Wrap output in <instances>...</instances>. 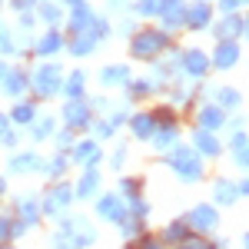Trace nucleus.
<instances>
[{
    "instance_id": "obj_1",
    "label": "nucleus",
    "mask_w": 249,
    "mask_h": 249,
    "mask_svg": "<svg viewBox=\"0 0 249 249\" xmlns=\"http://www.w3.org/2000/svg\"><path fill=\"white\" fill-rule=\"evenodd\" d=\"M173 166H176V173L183 176V179H199V173H203V166H199V160H196V153H190V150H173Z\"/></svg>"
},
{
    "instance_id": "obj_2",
    "label": "nucleus",
    "mask_w": 249,
    "mask_h": 249,
    "mask_svg": "<svg viewBox=\"0 0 249 249\" xmlns=\"http://www.w3.org/2000/svg\"><path fill=\"white\" fill-rule=\"evenodd\" d=\"M34 87H37L43 96H53L60 90V70L57 67H40L37 77H34Z\"/></svg>"
},
{
    "instance_id": "obj_3",
    "label": "nucleus",
    "mask_w": 249,
    "mask_h": 249,
    "mask_svg": "<svg viewBox=\"0 0 249 249\" xmlns=\"http://www.w3.org/2000/svg\"><path fill=\"white\" fill-rule=\"evenodd\" d=\"M160 47H166V37L156 34V30H146V34H140V37L133 40V53H140V57H150Z\"/></svg>"
},
{
    "instance_id": "obj_4",
    "label": "nucleus",
    "mask_w": 249,
    "mask_h": 249,
    "mask_svg": "<svg viewBox=\"0 0 249 249\" xmlns=\"http://www.w3.org/2000/svg\"><path fill=\"white\" fill-rule=\"evenodd\" d=\"M186 223L196 226V230H213V226H216V210H213V206H196V210L186 216Z\"/></svg>"
},
{
    "instance_id": "obj_5",
    "label": "nucleus",
    "mask_w": 249,
    "mask_h": 249,
    "mask_svg": "<svg viewBox=\"0 0 249 249\" xmlns=\"http://www.w3.org/2000/svg\"><path fill=\"white\" fill-rule=\"evenodd\" d=\"M70 199H73V190L60 183L57 190H50V196H47V206H43V210H47V213H60L67 203H70Z\"/></svg>"
},
{
    "instance_id": "obj_6",
    "label": "nucleus",
    "mask_w": 249,
    "mask_h": 249,
    "mask_svg": "<svg viewBox=\"0 0 249 249\" xmlns=\"http://www.w3.org/2000/svg\"><path fill=\"white\" fill-rule=\"evenodd\" d=\"M160 14H163V20H166L170 27H176V23H183V20H186V7H183L179 0H163Z\"/></svg>"
},
{
    "instance_id": "obj_7",
    "label": "nucleus",
    "mask_w": 249,
    "mask_h": 249,
    "mask_svg": "<svg viewBox=\"0 0 249 249\" xmlns=\"http://www.w3.org/2000/svg\"><path fill=\"white\" fill-rule=\"evenodd\" d=\"M183 67H186V73H190V77H203V73H206V67H210V60L203 57L199 50H190V53L183 57Z\"/></svg>"
},
{
    "instance_id": "obj_8",
    "label": "nucleus",
    "mask_w": 249,
    "mask_h": 249,
    "mask_svg": "<svg viewBox=\"0 0 249 249\" xmlns=\"http://www.w3.org/2000/svg\"><path fill=\"white\" fill-rule=\"evenodd\" d=\"M96 210H100V216H107V219H123V216H126V210H123V203H120L116 196H103Z\"/></svg>"
},
{
    "instance_id": "obj_9",
    "label": "nucleus",
    "mask_w": 249,
    "mask_h": 249,
    "mask_svg": "<svg viewBox=\"0 0 249 249\" xmlns=\"http://www.w3.org/2000/svg\"><path fill=\"white\" fill-rule=\"evenodd\" d=\"M236 57H239V47H236V43H219V50H216L213 63H216V67H232Z\"/></svg>"
},
{
    "instance_id": "obj_10",
    "label": "nucleus",
    "mask_w": 249,
    "mask_h": 249,
    "mask_svg": "<svg viewBox=\"0 0 249 249\" xmlns=\"http://www.w3.org/2000/svg\"><path fill=\"white\" fill-rule=\"evenodd\" d=\"M73 160H77V163H87V166H93L96 160H100V150H96V143H80L77 150H73Z\"/></svg>"
},
{
    "instance_id": "obj_11",
    "label": "nucleus",
    "mask_w": 249,
    "mask_h": 249,
    "mask_svg": "<svg viewBox=\"0 0 249 249\" xmlns=\"http://www.w3.org/2000/svg\"><path fill=\"white\" fill-rule=\"evenodd\" d=\"M67 123H70V126H83V123H87V107L77 103V100H70V103H67Z\"/></svg>"
},
{
    "instance_id": "obj_12",
    "label": "nucleus",
    "mask_w": 249,
    "mask_h": 249,
    "mask_svg": "<svg viewBox=\"0 0 249 249\" xmlns=\"http://www.w3.org/2000/svg\"><path fill=\"white\" fill-rule=\"evenodd\" d=\"M186 20H190V27H206V20H210V10L203 7V3H196L186 10Z\"/></svg>"
},
{
    "instance_id": "obj_13",
    "label": "nucleus",
    "mask_w": 249,
    "mask_h": 249,
    "mask_svg": "<svg viewBox=\"0 0 249 249\" xmlns=\"http://www.w3.org/2000/svg\"><path fill=\"white\" fill-rule=\"evenodd\" d=\"M153 116H146V113H140V116H133V133L136 136H153Z\"/></svg>"
},
{
    "instance_id": "obj_14",
    "label": "nucleus",
    "mask_w": 249,
    "mask_h": 249,
    "mask_svg": "<svg viewBox=\"0 0 249 249\" xmlns=\"http://www.w3.org/2000/svg\"><path fill=\"white\" fill-rule=\"evenodd\" d=\"M90 20H93V14H90V7H83V3H80L77 10H73V20H70V23H73V30H87V27H90Z\"/></svg>"
},
{
    "instance_id": "obj_15",
    "label": "nucleus",
    "mask_w": 249,
    "mask_h": 249,
    "mask_svg": "<svg viewBox=\"0 0 249 249\" xmlns=\"http://www.w3.org/2000/svg\"><path fill=\"white\" fill-rule=\"evenodd\" d=\"M96 183H100V176H96V173H87V176L80 179V186H77V196L80 199H83V196H93Z\"/></svg>"
},
{
    "instance_id": "obj_16",
    "label": "nucleus",
    "mask_w": 249,
    "mask_h": 249,
    "mask_svg": "<svg viewBox=\"0 0 249 249\" xmlns=\"http://www.w3.org/2000/svg\"><path fill=\"white\" fill-rule=\"evenodd\" d=\"M236 186H232V183H216V203H223V206H226V203H232V199H236Z\"/></svg>"
},
{
    "instance_id": "obj_17",
    "label": "nucleus",
    "mask_w": 249,
    "mask_h": 249,
    "mask_svg": "<svg viewBox=\"0 0 249 249\" xmlns=\"http://www.w3.org/2000/svg\"><path fill=\"white\" fill-rule=\"evenodd\" d=\"M96 30H90V34H83V37H77V43H73V53H90L93 50V43H96Z\"/></svg>"
},
{
    "instance_id": "obj_18",
    "label": "nucleus",
    "mask_w": 249,
    "mask_h": 249,
    "mask_svg": "<svg viewBox=\"0 0 249 249\" xmlns=\"http://www.w3.org/2000/svg\"><path fill=\"white\" fill-rule=\"evenodd\" d=\"M196 146H199L203 153H210V156H216V153H219V143H216V140H213V136L206 133V130H203V133L196 136Z\"/></svg>"
},
{
    "instance_id": "obj_19",
    "label": "nucleus",
    "mask_w": 249,
    "mask_h": 249,
    "mask_svg": "<svg viewBox=\"0 0 249 249\" xmlns=\"http://www.w3.org/2000/svg\"><path fill=\"white\" fill-rule=\"evenodd\" d=\"M199 123H203L206 130H216V126L223 123V113H219V110H213V107H206V110H203V116H199Z\"/></svg>"
},
{
    "instance_id": "obj_20",
    "label": "nucleus",
    "mask_w": 249,
    "mask_h": 249,
    "mask_svg": "<svg viewBox=\"0 0 249 249\" xmlns=\"http://www.w3.org/2000/svg\"><path fill=\"white\" fill-rule=\"evenodd\" d=\"M173 140H176V126H166L163 133H156V136H153V143L160 146V150H166V146H173Z\"/></svg>"
},
{
    "instance_id": "obj_21",
    "label": "nucleus",
    "mask_w": 249,
    "mask_h": 249,
    "mask_svg": "<svg viewBox=\"0 0 249 249\" xmlns=\"http://www.w3.org/2000/svg\"><path fill=\"white\" fill-rule=\"evenodd\" d=\"M37 50L40 53H53V50H60V34H47V37L40 40Z\"/></svg>"
},
{
    "instance_id": "obj_22",
    "label": "nucleus",
    "mask_w": 249,
    "mask_h": 249,
    "mask_svg": "<svg viewBox=\"0 0 249 249\" xmlns=\"http://www.w3.org/2000/svg\"><path fill=\"white\" fill-rule=\"evenodd\" d=\"M40 166V160L34 153H27V156H17V160H14V170H37Z\"/></svg>"
},
{
    "instance_id": "obj_23",
    "label": "nucleus",
    "mask_w": 249,
    "mask_h": 249,
    "mask_svg": "<svg viewBox=\"0 0 249 249\" xmlns=\"http://www.w3.org/2000/svg\"><path fill=\"white\" fill-rule=\"evenodd\" d=\"M126 80V70L123 67H110V70H103V83H123Z\"/></svg>"
},
{
    "instance_id": "obj_24",
    "label": "nucleus",
    "mask_w": 249,
    "mask_h": 249,
    "mask_svg": "<svg viewBox=\"0 0 249 249\" xmlns=\"http://www.w3.org/2000/svg\"><path fill=\"white\" fill-rule=\"evenodd\" d=\"M14 120H17V123H30V120H34V107H30V103H20L17 110H14Z\"/></svg>"
},
{
    "instance_id": "obj_25",
    "label": "nucleus",
    "mask_w": 249,
    "mask_h": 249,
    "mask_svg": "<svg viewBox=\"0 0 249 249\" xmlns=\"http://www.w3.org/2000/svg\"><path fill=\"white\" fill-rule=\"evenodd\" d=\"M23 83H27V80L20 77V73H10V77H7V83H3V87H7V93H20V90H23Z\"/></svg>"
},
{
    "instance_id": "obj_26",
    "label": "nucleus",
    "mask_w": 249,
    "mask_h": 249,
    "mask_svg": "<svg viewBox=\"0 0 249 249\" xmlns=\"http://www.w3.org/2000/svg\"><path fill=\"white\" fill-rule=\"evenodd\" d=\"M20 213H23L27 226H34V223H37V210H34V203H30V199H23V203H20Z\"/></svg>"
},
{
    "instance_id": "obj_27",
    "label": "nucleus",
    "mask_w": 249,
    "mask_h": 249,
    "mask_svg": "<svg viewBox=\"0 0 249 249\" xmlns=\"http://www.w3.org/2000/svg\"><path fill=\"white\" fill-rule=\"evenodd\" d=\"M80 90H83V73H73V77H70V83H67V93H70V96H80Z\"/></svg>"
},
{
    "instance_id": "obj_28",
    "label": "nucleus",
    "mask_w": 249,
    "mask_h": 249,
    "mask_svg": "<svg viewBox=\"0 0 249 249\" xmlns=\"http://www.w3.org/2000/svg\"><path fill=\"white\" fill-rule=\"evenodd\" d=\"M236 30H239V20H236V17H230L226 23L216 27V34H223V37H226V34H236Z\"/></svg>"
},
{
    "instance_id": "obj_29",
    "label": "nucleus",
    "mask_w": 249,
    "mask_h": 249,
    "mask_svg": "<svg viewBox=\"0 0 249 249\" xmlns=\"http://www.w3.org/2000/svg\"><path fill=\"white\" fill-rule=\"evenodd\" d=\"M183 230H186V223H173L170 230H166V236H170V239H176V243H179V239H183V236H186V232H183Z\"/></svg>"
},
{
    "instance_id": "obj_30",
    "label": "nucleus",
    "mask_w": 249,
    "mask_h": 249,
    "mask_svg": "<svg viewBox=\"0 0 249 249\" xmlns=\"http://www.w3.org/2000/svg\"><path fill=\"white\" fill-rule=\"evenodd\" d=\"M160 7H163V0H143V3H140V14H153Z\"/></svg>"
},
{
    "instance_id": "obj_31",
    "label": "nucleus",
    "mask_w": 249,
    "mask_h": 249,
    "mask_svg": "<svg viewBox=\"0 0 249 249\" xmlns=\"http://www.w3.org/2000/svg\"><path fill=\"white\" fill-rule=\"evenodd\" d=\"M14 236V226H10V219H0V243H7Z\"/></svg>"
},
{
    "instance_id": "obj_32",
    "label": "nucleus",
    "mask_w": 249,
    "mask_h": 249,
    "mask_svg": "<svg viewBox=\"0 0 249 249\" xmlns=\"http://www.w3.org/2000/svg\"><path fill=\"white\" fill-rule=\"evenodd\" d=\"M40 17H43V20H50V23H53V20H60V10H57V7H50V3H47V7L40 10Z\"/></svg>"
},
{
    "instance_id": "obj_33",
    "label": "nucleus",
    "mask_w": 249,
    "mask_h": 249,
    "mask_svg": "<svg viewBox=\"0 0 249 249\" xmlns=\"http://www.w3.org/2000/svg\"><path fill=\"white\" fill-rule=\"evenodd\" d=\"M50 130H53V120H40V123H37V130H34V133H37V136H47Z\"/></svg>"
},
{
    "instance_id": "obj_34",
    "label": "nucleus",
    "mask_w": 249,
    "mask_h": 249,
    "mask_svg": "<svg viewBox=\"0 0 249 249\" xmlns=\"http://www.w3.org/2000/svg\"><path fill=\"white\" fill-rule=\"evenodd\" d=\"M123 232H126V236L133 239V236H140V226H136V223H130V219L123 216Z\"/></svg>"
},
{
    "instance_id": "obj_35",
    "label": "nucleus",
    "mask_w": 249,
    "mask_h": 249,
    "mask_svg": "<svg viewBox=\"0 0 249 249\" xmlns=\"http://www.w3.org/2000/svg\"><path fill=\"white\" fill-rule=\"evenodd\" d=\"M183 249H213V246H210V243H203V239H186Z\"/></svg>"
},
{
    "instance_id": "obj_36",
    "label": "nucleus",
    "mask_w": 249,
    "mask_h": 249,
    "mask_svg": "<svg viewBox=\"0 0 249 249\" xmlns=\"http://www.w3.org/2000/svg\"><path fill=\"white\" fill-rule=\"evenodd\" d=\"M223 103H226V107H232V103H239V96H236V90H223Z\"/></svg>"
},
{
    "instance_id": "obj_37",
    "label": "nucleus",
    "mask_w": 249,
    "mask_h": 249,
    "mask_svg": "<svg viewBox=\"0 0 249 249\" xmlns=\"http://www.w3.org/2000/svg\"><path fill=\"white\" fill-rule=\"evenodd\" d=\"M96 133H100V136H110V133H113V123H107V120H103V123H96Z\"/></svg>"
},
{
    "instance_id": "obj_38",
    "label": "nucleus",
    "mask_w": 249,
    "mask_h": 249,
    "mask_svg": "<svg viewBox=\"0 0 249 249\" xmlns=\"http://www.w3.org/2000/svg\"><path fill=\"white\" fill-rule=\"evenodd\" d=\"M0 50H3V53H10V50H14V43H10L7 34H0Z\"/></svg>"
},
{
    "instance_id": "obj_39",
    "label": "nucleus",
    "mask_w": 249,
    "mask_h": 249,
    "mask_svg": "<svg viewBox=\"0 0 249 249\" xmlns=\"http://www.w3.org/2000/svg\"><path fill=\"white\" fill-rule=\"evenodd\" d=\"M63 166H67V160H53L50 163V173H63Z\"/></svg>"
},
{
    "instance_id": "obj_40",
    "label": "nucleus",
    "mask_w": 249,
    "mask_h": 249,
    "mask_svg": "<svg viewBox=\"0 0 249 249\" xmlns=\"http://www.w3.org/2000/svg\"><path fill=\"white\" fill-rule=\"evenodd\" d=\"M133 213H136V216H143V213H146V203H143V199H133Z\"/></svg>"
},
{
    "instance_id": "obj_41",
    "label": "nucleus",
    "mask_w": 249,
    "mask_h": 249,
    "mask_svg": "<svg viewBox=\"0 0 249 249\" xmlns=\"http://www.w3.org/2000/svg\"><path fill=\"white\" fill-rule=\"evenodd\" d=\"M236 160H239L243 166H249V150H243V153H236Z\"/></svg>"
},
{
    "instance_id": "obj_42",
    "label": "nucleus",
    "mask_w": 249,
    "mask_h": 249,
    "mask_svg": "<svg viewBox=\"0 0 249 249\" xmlns=\"http://www.w3.org/2000/svg\"><path fill=\"white\" fill-rule=\"evenodd\" d=\"M239 3H246V0H223V7H226V10H232V7H239Z\"/></svg>"
},
{
    "instance_id": "obj_43",
    "label": "nucleus",
    "mask_w": 249,
    "mask_h": 249,
    "mask_svg": "<svg viewBox=\"0 0 249 249\" xmlns=\"http://www.w3.org/2000/svg\"><path fill=\"white\" fill-rule=\"evenodd\" d=\"M7 133V120H3V116H0V136Z\"/></svg>"
},
{
    "instance_id": "obj_44",
    "label": "nucleus",
    "mask_w": 249,
    "mask_h": 249,
    "mask_svg": "<svg viewBox=\"0 0 249 249\" xmlns=\"http://www.w3.org/2000/svg\"><path fill=\"white\" fill-rule=\"evenodd\" d=\"M243 193H249V179H246V183H243Z\"/></svg>"
},
{
    "instance_id": "obj_45",
    "label": "nucleus",
    "mask_w": 249,
    "mask_h": 249,
    "mask_svg": "<svg viewBox=\"0 0 249 249\" xmlns=\"http://www.w3.org/2000/svg\"><path fill=\"white\" fill-rule=\"evenodd\" d=\"M3 73H7V70H3V67H0V77H3Z\"/></svg>"
},
{
    "instance_id": "obj_46",
    "label": "nucleus",
    "mask_w": 249,
    "mask_h": 249,
    "mask_svg": "<svg viewBox=\"0 0 249 249\" xmlns=\"http://www.w3.org/2000/svg\"><path fill=\"white\" fill-rule=\"evenodd\" d=\"M70 3H77V0H70Z\"/></svg>"
},
{
    "instance_id": "obj_47",
    "label": "nucleus",
    "mask_w": 249,
    "mask_h": 249,
    "mask_svg": "<svg viewBox=\"0 0 249 249\" xmlns=\"http://www.w3.org/2000/svg\"><path fill=\"white\" fill-rule=\"evenodd\" d=\"M246 30H249V27H246Z\"/></svg>"
}]
</instances>
